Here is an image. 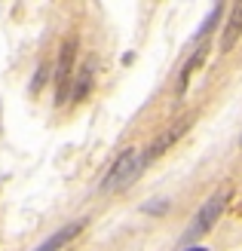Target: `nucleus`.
I'll use <instances>...</instances> for the list:
<instances>
[{
    "instance_id": "6",
    "label": "nucleus",
    "mask_w": 242,
    "mask_h": 251,
    "mask_svg": "<svg viewBox=\"0 0 242 251\" xmlns=\"http://www.w3.org/2000/svg\"><path fill=\"white\" fill-rule=\"evenodd\" d=\"M242 34V3H236L230 9V19H227V28H224V37H221V52H230L233 43L239 40Z\"/></svg>"
},
{
    "instance_id": "10",
    "label": "nucleus",
    "mask_w": 242,
    "mask_h": 251,
    "mask_svg": "<svg viewBox=\"0 0 242 251\" xmlns=\"http://www.w3.org/2000/svg\"><path fill=\"white\" fill-rule=\"evenodd\" d=\"M184 251H209V248H202V245H190V248H184Z\"/></svg>"
},
{
    "instance_id": "1",
    "label": "nucleus",
    "mask_w": 242,
    "mask_h": 251,
    "mask_svg": "<svg viewBox=\"0 0 242 251\" xmlns=\"http://www.w3.org/2000/svg\"><path fill=\"white\" fill-rule=\"evenodd\" d=\"M144 166H147L144 150H141V147H126L123 153H120V159L110 166L105 184H101V190H105V193H110V190H123L126 184H132L138 175L144 172Z\"/></svg>"
},
{
    "instance_id": "2",
    "label": "nucleus",
    "mask_w": 242,
    "mask_h": 251,
    "mask_svg": "<svg viewBox=\"0 0 242 251\" xmlns=\"http://www.w3.org/2000/svg\"><path fill=\"white\" fill-rule=\"evenodd\" d=\"M227 190H218V193H212L206 202H202V208L196 211V218H193V224L184 230V236H181V245H187L190 248V242H196L202 233H209L212 227H215V221L221 218V211H224V205H227Z\"/></svg>"
},
{
    "instance_id": "4",
    "label": "nucleus",
    "mask_w": 242,
    "mask_h": 251,
    "mask_svg": "<svg viewBox=\"0 0 242 251\" xmlns=\"http://www.w3.org/2000/svg\"><path fill=\"white\" fill-rule=\"evenodd\" d=\"M83 227H86V218H80V221H71V224H65V227H58V230H55L53 236H49L46 242H40V245H37L34 251H58L61 245H65V242H71V239H74V236H77Z\"/></svg>"
},
{
    "instance_id": "7",
    "label": "nucleus",
    "mask_w": 242,
    "mask_h": 251,
    "mask_svg": "<svg viewBox=\"0 0 242 251\" xmlns=\"http://www.w3.org/2000/svg\"><path fill=\"white\" fill-rule=\"evenodd\" d=\"M92 65H83L77 74H74V83H71V98L74 101H83V98L89 95V89H92Z\"/></svg>"
},
{
    "instance_id": "3",
    "label": "nucleus",
    "mask_w": 242,
    "mask_h": 251,
    "mask_svg": "<svg viewBox=\"0 0 242 251\" xmlns=\"http://www.w3.org/2000/svg\"><path fill=\"white\" fill-rule=\"evenodd\" d=\"M74 52H77L74 40L61 43L58 65H55V104H65L68 95H71V83H74Z\"/></svg>"
},
{
    "instance_id": "5",
    "label": "nucleus",
    "mask_w": 242,
    "mask_h": 251,
    "mask_svg": "<svg viewBox=\"0 0 242 251\" xmlns=\"http://www.w3.org/2000/svg\"><path fill=\"white\" fill-rule=\"evenodd\" d=\"M187 123H190V120H178V123L172 126V129H165V132H162V135L157 138V141L150 144V150H144V159L150 162V159H157L160 153H165V150H169V147H172V144L178 141V135H181V132L187 129Z\"/></svg>"
},
{
    "instance_id": "8",
    "label": "nucleus",
    "mask_w": 242,
    "mask_h": 251,
    "mask_svg": "<svg viewBox=\"0 0 242 251\" xmlns=\"http://www.w3.org/2000/svg\"><path fill=\"white\" fill-rule=\"evenodd\" d=\"M221 12H224V6H221V3H218V6H212V12L206 16V22L199 25V31H196V37H193V40H202V37H206V34L215 28V25L221 22Z\"/></svg>"
},
{
    "instance_id": "9",
    "label": "nucleus",
    "mask_w": 242,
    "mask_h": 251,
    "mask_svg": "<svg viewBox=\"0 0 242 251\" xmlns=\"http://www.w3.org/2000/svg\"><path fill=\"white\" fill-rule=\"evenodd\" d=\"M165 205H169V202H165V199H160V202H150V205H144V211H162Z\"/></svg>"
}]
</instances>
